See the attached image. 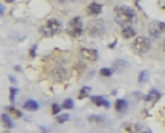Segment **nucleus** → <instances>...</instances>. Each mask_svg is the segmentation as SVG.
Wrapping results in <instances>:
<instances>
[{
  "instance_id": "1",
  "label": "nucleus",
  "mask_w": 165,
  "mask_h": 133,
  "mask_svg": "<svg viewBox=\"0 0 165 133\" xmlns=\"http://www.w3.org/2000/svg\"><path fill=\"white\" fill-rule=\"evenodd\" d=\"M114 13H115V21L122 27L124 26H130V23L135 20V11L132 10V8L124 7V5H117L114 8Z\"/></svg>"
},
{
  "instance_id": "2",
  "label": "nucleus",
  "mask_w": 165,
  "mask_h": 133,
  "mask_svg": "<svg viewBox=\"0 0 165 133\" xmlns=\"http://www.w3.org/2000/svg\"><path fill=\"white\" fill-rule=\"evenodd\" d=\"M132 50L136 53V55H146L149 50H151V40L146 39V37L140 35V37H135L133 39V43H132Z\"/></svg>"
},
{
  "instance_id": "3",
  "label": "nucleus",
  "mask_w": 165,
  "mask_h": 133,
  "mask_svg": "<svg viewBox=\"0 0 165 133\" xmlns=\"http://www.w3.org/2000/svg\"><path fill=\"white\" fill-rule=\"evenodd\" d=\"M63 31V24L61 21L58 20H54V18H51V20L47 21V24H45L42 29H40V34L43 37H53V35H56L58 32Z\"/></svg>"
},
{
  "instance_id": "4",
  "label": "nucleus",
  "mask_w": 165,
  "mask_h": 133,
  "mask_svg": "<svg viewBox=\"0 0 165 133\" xmlns=\"http://www.w3.org/2000/svg\"><path fill=\"white\" fill-rule=\"evenodd\" d=\"M106 31V26H104V21L103 20H90L87 23V34L91 35V37H101Z\"/></svg>"
},
{
  "instance_id": "5",
  "label": "nucleus",
  "mask_w": 165,
  "mask_h": 133,
  "mask_svg": "<svg viewBox=\"0 0 165 133\" xmlns=\"http://www.w3.org/2000/svg\"><path fill=\"white\" fill-rule=\"evenodd\" d=\"M50 74H51V79L54 82H63V80H66V77H67V69L64 68V66H61V64H56L51 69Z\"/></svg>"
},
{
  "instance_id": "6",
  "label": "nucleus",
  "mask_w": 165,
  "mask_h": 133,
  "mask_svg": "<svg viewBox=\"0 0 165 133\" xmlns=\"http://www.w3.org/2000/svg\"><path fill=\"white\" fill-rule=\"evenodd\" d=\"M80 56L88 61H96L98 60V50L95 48H80Z\"/></svg>"
},
{
  "instance_id": "7",
  "label": "nucleus",
  "mask_w": 165,
  "mask_h": 133,
  "mask_svg": "<svg viewBox=\"0 0 165 133\" xmlns=\"http://www.w3.org/2000/svg\"><path fill=\"white\" fill-rule=\"evenodd\" d=\"M101 11H103V5L101 3L93 2V3H90L87 7V15H90V16H98Z\"/></svg>"
},
{
  "instance_id": "8",
  "label": "nucleus",
  "mask_w": 165,
  "mask_h": 133,
  "mask_svg": "<svg viewBox=\"0 0 165 133\" xmlns=\"http://www.w3.org/2000/svg\"><path fill=\"white\" fill-rule=\"evenodd\" d=\"M149 34H151V37H152V39H159V37H160L162 31H160L159 21H152V23L149 24Z\"/></svg>"
},
{
  "instance_id": "9",
  "label": "nucleus",
  "mask_w": 165,
  "mask_h": 133,
  "mask_svg": "<svg viewBox=\"0 0 165 133\" xmlns=\"http://www.w3.org/2000/svg\"><path fill=\"white\" fill-rule=\"evenodd\" d=\"M120 34H122L124 39H133V37L136 35V31L133 29L132 26H124L120 29Z\"/></svg>"
},
{
  "instance_id": "10",
  "label": "nucleus",
  "mask_w": 165,
  "mask_h": 133,
  "mask_svg": "<svg viewBox=\"0 0 165 133\" xmlns=\"http://www.w3.org/2000/svg\"><path fill=\"white\" fill-rule=\"evenodd\" d=\"M127 68H128V63H127L125 60H115L114 64H112V69H114L115 72H124Z\"/></svg>"
},
{
  "instance_id": "11",
  "label": "nucleus",
  "mask_w": 165,
  "mask_h": 133,
  "mask_svg": "<svg viewBox=\"0 0 165 133\" xmlns=\"http://www.w3.org/2000/svg\"><path fill=\"white\" fill-rule=\"evenodd\" d=\"M159 98H160V91H157L155 88L149 90V93L143 96V100H144V101H157Z\"/></svg>"
},
{
  "instance_id": "12",
  "label": "nucleus",
  "mask_w": 165,
  "mask_h": 133,
  "mask_svg": "<svg viewBox=\"0 0 165 133\" xmlns=\"http://www.w3.org/2000/svg\"><path fill=\"white\" fill-rule=\"evenodd\" d=\"M23 108L26 109V111H31V112H35L39 109V103L37 101H34V100H27L24 104H23Z\"/></svg>"
},
{
  "instance_id": "13",
  "label": "nucleus",
  "mask_w": 165,
  "mask_h": 133,
  "mask_svg": "<svg viewBox=\"0 0 165 133\" xmlns=\"http://www.w3.org/2000/svg\"><path fill=\"white\" fill-rule=\"evenodd\" d=\"M91 101H93L96 106H101V108H109V106H111L109 101L104 100V98H101V96H91Z\"/></svg>"
},
{
  "instance_id": "14",
  "label": "nucleus",
  "mask_w": 165,
  "mask_h": 133,
  "mask_svg": "<svg viewBox=\"0 0 165 133\" xmlns=\"http://www.w3.org/2000/svg\"><path fill=\"white\" fill-rule=\"evenodd\" d=\"M114 108H115L117 112H125L127 108H128V103H127L125 100H117L115 104H114Z\"/></svg>"
},
{
  "instance_id": "15",
  "label": "nucleus",
  "mask_w": 165,
  "mask_h": 133,
  "mask_svg": "<svg viewBox=\"0 0 165 133\" xmlns=\"http://www.w3.org/2000/svg\"><path fill=\"white\" fill-rule=\"evenodd\" d=\"M76 27H82V18L80 16H74L69 21V29H76Z\"/></svg>"
},
{
  "instance_id": "16",
  "label": "nucleus",
  "mask_w": 165,
  "mask_h": 133,
  "mask_svg": "<svg viewBox=\"0 0 165 133\" xmlns=\"http://www.w3.org/2000/svg\"><path fill=\"white\" fill-rule=\"evenodd\" d=\"M84 27H76V29H69L67 31V34L71 35V37H74V39H77V37H82L84 35Z\"/></svg>"
},
{
  "instance_id": "17",
  "label": "nucleus",
  "mask_w": 165,
  "mask_h": 133,
  "mask_svg": "<svg viewBox=\"0 0 165 133\" xmlns=\"http://www.w3.org/2000/svg\"><path fill=\"white\" fill-rule=\"evenodd\" d=\"M0 119H2V123H3L7 128H13V127H15V123L11 122V119H10L8 114H2V117H0Z\"/></svg>"
},
{
  "instance_id": "18",
  "label": "nucleus",
  "mask_w": 165,
  "mask_h": 133,
  "mask_svg": "<svg viewBox=\"0 0 165 133\" xmlns=\"http://www.w3.org/2000/svg\"><path fill=\"white\" fill-rule=\"evenodd\" d=\"M7 112H8V114H10V116L16 117V119L23 116V114H21V111H20V109H16L15 106H7Z\"/></svg>"
},
{
  "instance_id": "19",
  "label": "nucleus",
  "mask_w": 165,
  "mask_h": 133,
  "mask_svg": "<svg viewBox=\"0 0 165 133\" xmlns=\"http://www.w3.org/2000/svg\"><path fill=\"white\" fill-rule=\"evenodd\" d=\"M90 95V87H82L80 88V91H79V95H77V98L79 100H84V98H87Z\"/></svg>"
},
{
  "instance_id": "20",
  "label": "nucleus",
  "mask_w": 165,
  "mask_h": 133,
  "mask_svg": "<svg viewBox=\"0 0 165 133\" xmlns=\"http://www.w3.org/2000/svg\"><path fill=\"white\" fill-rule=\"evenodd\" d=\"M112 72H114L112 68H101V69H99V74H101L103 77H111Z\"/></svg>"
},
{
  "instance_id": "21",
  "label": "nucleus",
  "mask_w": 165,
  "mask_h": 133,
  "mask_svg": "<svg viewBox=\"0 0 165 133\" xmlns=\"http://www.w3.org/2000/svg\"><path fill=\"white\" fill-rule=\"evenodd\" d=\"M88 120H90V123H103L104 117L103 116H88Z\"/></svg>"
},
{
  "instance_id": "22",
  "label": "nucleus",
  "mask_w": 165,
  "mask_h": 133,
  "mask_svg": "<svg viewBox=\"0 0 165 133\" xmlns=\"http://www.w3.org/2000/svg\"><path fill=\"white\" fill-rule=\"evenodd\" d=\"M67 120H71L69 114H59V116H56V122L58 123H66Z\"/></svg>"
},
{
  "instance_id": "23",
  "label": "nucleus",
  "mask_w": 165,
  "mask_h": 133,
  "mask_svg": "<svg viewBox=\"0 0 165 133\" xmlns=\"http://www.w3.org/2000/svg\"><path fill=\"white\" fill-rule=\"evenodd\" d=\"M72 108H74V101H72L71 98L64 100V103H63V109H72Z\"/></svg>"
},
{
  "instance_id": "24",
  "label": "nucleus",
  "mask_w": 165,
  "mask_h": 133,
  "mask_svg": "<svg viewBox=\"0 0 165 133\" xmlns=\"http://www.w3.org/2000/svg\"><path fill=\"white\" fill-rule=\"evenodd\" d=\"M148 77H149V74L146 72V71H141L140 75H138V82H140V83H144L146 80H148Z\"/></svg>"
},
{
  "instance_id": "25",
  "label": "nucleus",
  "mask_w": 165,
  "mask_h": 133,
  "mask_svg": "<svg viewBox=\"0 0 165 133\" xmlns=\"http://www.w3.org/2000/svg\"><path fill=\"white\" fill-rule=\"evenodd\" d=\"M61 109H63V106H59V104H56V103H54L53 106H51V114H53V116H59Z\"/></svg>"
},
{
  "instance_id": "26",
  "label": "nucleus",
  "mask_w": 165,
  "mask_h": 133,
  "mask_svg": "<svg viewBox=\"0 0 165 133\" xmlns=\"http://www.w3.org/2000/svg\"><path fill=\"white\" fill-rule=\"evenodd\" d=\"M16 93H18V90H16L15 87H11V88H10V101H11V103L16 100Z\"/></svg>"
},
{
  "instance_id": "27",
  "label": "nucleus",
  "mask_w": 165,
  "mask_h": 133,
  "mask_svg": "<svg viewBox=\"0 0 165 133\" xmlns=\"http://www.w3.org/2000/svg\"><path fill=\"white\" fill-rule=\"evenodd\" d=\"M35 50H37V47L32 45V47H31V50H29V56H31V58H34V56H35Z\"/></svg>"
},
{
  "instance_id": "28",
  "label": "nucleus",
  "mask_w": 165,
  "mask_h": 133,
  "mask_svg": "<svg viewBox=\"0 0 165 133\" xmlns=\"http://www.w3.org/2000/svg\"><path fill=\"white\" fill-rule=\"evenodd\" d=\"M159 26H160V31L165 34V23H163V21H159Z\"/></svg>"
},
{
  "instance_id": "29",
  "label": "nucleus",
  "mask_w": 165,
  "mask_h": 133,
  "mask_svg": "<svg viewBox=\"0 0 165 133\" xmlns=\"http://www.w3.org/2000/svg\"><path fill=\"white\" fill-rule=\"evenodd\" d=\"M133 96H135V100H140V98H141V93H140V91H135Z\"/></svg>"
},
{
  "instance_id": "30",
  "label": "nucleus",
  "mask_w": 165,
  "mask_h": 133,
  "mask_svg": "<svg viewBox=\"0 0 165 133\" xmlns=\"http://www.w3.org/2000/svg\"><path fill=\"white\" fill-rule=\"evenodd\" d=\"M76 68H77L79 71H85V66H84V64H77Z\"/></svg>"
},
{
  "instance_id": "31",
  "label": "nucleus",
  "mask_w": 165,
  "mask_h": 133,
  "mask_svg": "<svg viewBox=\"0 0 165 133\" xmlns=\"http://www.w3.org/2000/svg\"><path fill=\"white\" fill-rule=\"evenodd\" d=\"M143 133H152L151 130H146V131H143Z\"/></svg>"
},
{
  "instance_id": "32",
  "label": "nucleus",
  "mask_w": 165,
  "mask_h": 133,
  "mask_svg": "<svg viewBox=\"0 0 165 133\" xmlns=\"http://www.w3.org/2000/svg\"><path fill=\"white\" fill-rule=\"evenodd\" d=\"M162 48H163V51H165V42L162 43Z\"/></svg>"
},
{
  "instance_id": "33",
  "label": "nucleus",
  "mask_w": 165,
  "mask_h": 133,
  "mask_svg": "<svg viewBox=\"0 0 165 133\" xmlns=\"http://www.w3.org/2000/svg\"><path fill=\"white\" fill-rule=\"evenodd\" d=\"M5 2H13V0H5Z\"/></svg>"
},
{
  "instance_id": "34",
  "label": "nucleus",
  "mask_w": 165,
  "mask_h": 133,
  "mask_svg": "<svg viewBox=\"0 0 165 133\" xmlns=\"http://www.w3.org/2000/svg\"><path fill=\"white\" fill-rule=\"evenodd\" d=\"M130 133H135V131H130Z\"/></svg>"
}]
</instances>
